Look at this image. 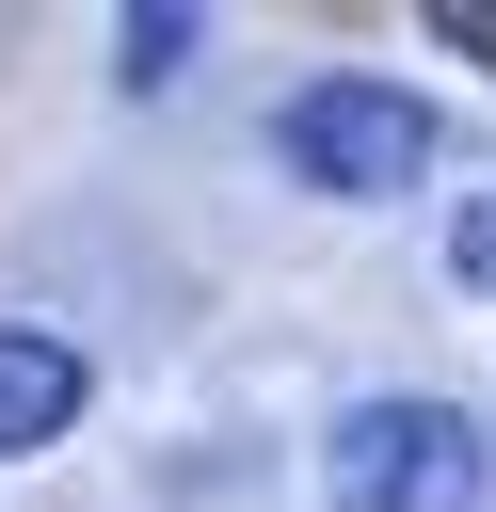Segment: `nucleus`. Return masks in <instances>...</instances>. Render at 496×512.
Listing matches in <instances>:
<instances>
[{"label": "nucleus", "mask_w": 496, "mask_h": 512, "mask_svg": "<svg viewBox=\"0 0 496 512\" xmlns=\"http://www.w3.org/2000/svg\"><path fill=\"white\" fill-rule=\"evenodd\" d=\"M272 160H288L320 208H400V192L448 160V112H432L416 80H384V64H320V80L272 96Z\"/></svg>", "instance_id": "obj_1"}, {"label": "nucleus", "mask_w": 496, "mask_h": 512, "mask_svg": "<svg viewBox=\"0 0 496 512\" xmlns=\"http://www.w3.org/2000/svg\"><path fill=\"white\" fill-rule=\"evenodd\" d=\"M480 480H496V432L432 384H384L320 432V512H480Z\"/></svg>", "instance_id": "obj_2"}, {"label": "nucleus", "mask_w": 496, "mask_h": 512, "mask_svg": "<svg viewBox=\"0 0 496 512\" xmlns=\"http://www.w3.org/2000/svg\"><path fill=\"white\" fill-rule=\"evenodd\" d=\"M80 400H96V352H80L64 320H0V464L64 448V432H80Z\"/></svg>", "instance_id": "obj_3"}, {"label": "nucleus", "mask_w": 496, "mask_h": 512, "mask_svg": "<svg viewBox=\"0 0 496 512\" xmlns=\"http://www.w3.org/2000/svg\"><path fill=\"white\" fill-rule=\"evenodd\" d=\"M192 48H208V16H192V0H144V16H112V80H128V96H160Z\"/></svg>", "instance_id": "obj_4"}, {"label": "nucleus", "mask_w": 496, "mask_h": 512, "mask_svg": "<svg viewBox=\"0 0 496 512\" xmlns=\"http://www.w3.org/2000/svg\"><path fill=\"white\" fill-rule=\"evenodd\" d=\"M448 272L496 304V192H464V208H448Z\"/></svg>", "instance_id": "obj_5"}]
</instances>
